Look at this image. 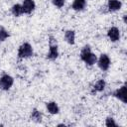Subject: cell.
I'll use <instances>...</instances> for the list:
<instances>
[{
	"mask_svg": "<svg viewBox=\"0 0 127 127\" xmlns=\"http://www.w3.org/2000/svg\"><path fill=\"white\" fill-rule=\"evenodd\" d=\"M80 59L87 64L93 65L97 62V57L90 51L89 46H84L80 52Z\"/></svg>",
	"mask_w": 127,
	"mask_h": 127,
	"instance_id": "6da1fadb",
	"label": "cell"
},
{
	"mask_svg": "<svg viewBox=\"0 0 127 127\" xmlns=\"http://www.w3.org/2000/svg\"><path fill=\"white\" fill-rule=\"evenodd\" d=\"M33 56V48L29 43H23L18 49V57L20 59H27Z\"/></svg>",
	"mask_w": 127,
	"mask_h": 127,
	"instance_id": "7a4b0ae2",
	"label": "cell"
},
{
	"mask_svg": "<svg viewBox=\"0 0 127 127\" xmlns=\"http://www.w3.org/2000/svg\"><path fill=\"white\" fill-rule=\"evenodd\" d=\"M50 51L47 55V58L49 60H56L59 57V51H58V46L56 43V40L51 37L50 38Z\"/></svg>",
	"mask_w": 127,
	"mask_h": 127,
	"instance_id": "3957f363",
	"label": "cell"
},
{
	"mask_svg": "<svg viewBox=\"0 0 127 127\" xmlns=\"http://www.w3.org/2000/svg\"><path fill=\"white\" fill-rule=\"evenodd\" d=\"M14 83V79L9 74H3L0 77V88L3 90H8Z\"/></svg>",
	"mask_w": 127,
	"mask_h": 127,
	"instance_id": "277c9868",
	"label": "cell"
},
{
	"mask_svg": "<svg viewBox=\"0 0 127 127\" xmlns=\"http://www.w3.org/2000/svg\"><path fill=\"white\" fill-rule=\"evenodd\" d=\"M97 64L100 67V69L107 70L109 68V65H110V59H109V57L107 55H105V54L100 55V57H99V59L97 61Z\"/></svg>",
	"mask_w": 127,
	"mask_h": 127,
	"instance_id": "5b68a950",
	"label": "cell"
},
{
	"mask_svg": "<svg viewBox=\"0 0 127 127\" xmlns=\"http://www.w3.org/2000/svg\"><path fill=\"white\" fill-rule=\"evenodd\" d=\"M36 7V4L34 2V0H24L23 4H22V8H23V12L25 14H31L34 9Z\"/></svg>",
	"mask_w": 127,
	"mask_h": 127,
	"instance_id": "8992f818",
	"label": "cell"
},
{
	"mask_svg": "<svg viewBox=\"0 0 127 127\" xmlns=\"http://www.w3.org/2000/svg\"><path fill=\"white\" fill-rule=\"evenodd\" d=\"M107 36H108V38L111 42H117L120 38L119 29L117 27H111L107 32Z\"/></svg>",
	"mask_w": 127,
	"mask_h": 127,
	"instance_id": "52a82bcc",
	"label": "cell"
},
{
	"mask_svg": "<svg viewBox=\"0 0 127 127\" xmlns=\"http://www.w3.org/2000/svg\"><path fill=\"white\" fill-rule=\"evenodd\" d=\"M125 90H126L125 85H122L121 87H119L118 89H116V90L114 91V93H113V95H114L116 98H118L119 100H121L123 103H126V95H125Z\"/></svg>",
	"mask_w": 127,
	"mask_h": 127,
	"instance_id": "ba28073f",
	"label": "cell"
},
{
	"mask_svg": "<svg viewBox=\"0 0 127 127\" xmlns=\"http://www.w3.org/2000/svg\"><path fill=\"white\" fill-rule=\"evenodd\" d=\"M121 2L119 0H108V4H107V7H108V10L113 12V11H117L121 8Z\"/></svg>",
	"mask_w": 127,
	"mask_h": 127,
	"instance_id": "9c48e42d",
	"label": "cell"
},
{
	"mask_svg": "<svg viewBox=\"0 0 127 127\" xmlns=\"http://www.w3.org/2000/svg\"><path fill=\"white\" fill-rule=\"evenodd\" d=\"M85 5H86L85 0H74L71 5V8L75 11H82L85 8Z\"/></svg>",
	"mask_w": 127,
	"mask_h": 127,
	"instance_id": "30bf717a",
	"label": "cell"
},
{
	"mask_svg": "<svg viewBox=\"0 0 127 127\" xmlns=\"http://www.w3.org/2000/svg\"><path fill=\"white\" fill-rule=\"evenodd\" d=\"M64 40L66 43H68L69 45H73L74 44V40H75V33L72 30H67L64 33Z\"/></svg>",
	"mask_w": 127,
	"mask_h": 127,
	"instance_id": "8fae6325",
	"label": "cell"
},
{
	"mask_svg": "<svg viewBox=\"0 0 127 127\" xmlns=\"http://www.w3.org/2000/svg\"><path fill=\"white\" fill-rule=\"evenodd\" d=\"M47 109L51 114H58L59 111H60V108H59L58 104L54 101H51V102L47 103Z\"/></svg>",
	"mask_w": 127,
	"mask_h": 127,
	"instance_id": "7c38bea8",
	"label": "cell"
},
{
	"mask_svg": "<svg viewBox=\"0 0 127 127\" xmlns=\"http://www.w3.org/2000/svg\"><path fill=\"white\" fill-rule=\"evenodd\" d=\"M11 12H12V14L15 17H19V16H21L24 13L23 12V8H22V5H20V4L13 5L12 8H11Z\"/></svg>",
	"mask_w": 127,
	"mask_h": 127,
	"instance_id": "4fadbf2b",
	"label": "cell"
},
{
	"mask_svg": "<svg viewBox=\"0 0 127 127\" xmlns=\"http://www.w3.org/2000/svg\"><path fill=\"white\" fill-rule=\"evenodd\" d=\"M105 87V81L103 79H99L96 81V83L93 85V91L98 92V91H102Z\"/></svg>",
	"mask_w": 127,
	"mask_h": 127,
	"instance_id": "5bb4252c",
	"label": "cell"
},
{
	"mask_svg": "<svg viewBox=\"0 0 127 127\" xmlns=\"http://www.w3.org/2000/svg\"><path fill=\"white\" fill-rule=\"evenodd\" d=\"M31 119L35 122H41L42 121V115H41L40 111H38L37 109H33L32 113H31Z\"/></svg>",
	"mask_w": 127,
	"mask_h": 127,
	"instance_id": "9a60e30c",
	"label": "cell"
},
{
	"mask_svg": "<svg viewBox=\"0 0 127 127\" xmlns=\"http://www.w3.org/2000/svg\"><path fill=\"white\" fill-rule=\"evenodd\" d=\"M8 37H9V33L6 31L5 28H3L2 26H0V42L5 41Z\"/></svg>",
	"mask_w": 127,
	"mask_h": 127,
	"instance_id": "2e32d148",
	"label": "cell"
},
{
	"mask_svg": "<svg viewBox=\"0 0 127 127\" xmlns=\"http://www.w3.org/2000/svg\"><path fill=\"white\" fill-rule=\"evenodd\" d=\"M105 124L108 127H110V126H117V124L115 123V121H114V119L112 117H107L106 121H105Z\"/></svg>",
	"mask_w": 127,
	"mask_h": 127,
	"instance_id": "e0dca14e",
	"label": "cell"
},
{
	"mask_svg": "<svg viewBox=\"0 0 127 127\" xmlns=\"http://www.w3.org/2000/svg\"><path fill=\"white\" fill-rule=\"evenodd\" d=\"M52 2H53V4H54L56 7H58V8H62V7L64 5L65 0H52Z\"/></svg>",
	"mask_w": 127,
	"mask_h": 127,
	"instance_id": "ac0fdd59",
	"label": "cell"
}]
</instances>
